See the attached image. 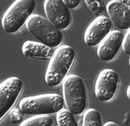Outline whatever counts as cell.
Listing matches in <instances>:
<instances>
[{"label":"cell","instance_id":"cell-6","mask_svg":"<svg viewBox=\"0 0 130 126\" xmlns=\"http://www.w3.org/2000/svg\"><path fill=\"white\" fill-rule=\"evenodd\" d=\"M120 77L112 69H103L98 74L94 86L95 97L101 102L107 103L113 100L118 91Z\"/></svg>","mask_w":130,"mask_h":126},{"label":"cell","instance_id":"cell-19","mask_svg":"<svg viewBox=\"0 0 130 126\" xmlns=\"http://www.w3.org/2000/svg\"><path fill=\"white\" fill-rule=\"evenodd\" d=\"M103 126H120V125L117 124V123H115V122L108 121V122H106V123L103 124Z\"/></svg>","mask_w":130,"mask_h":126},{"label":"cell","instance_id":"cell-2","mask_svg":"<svg viewBox=\"0 0 130 126\" xmlns=\"http://www.w3.org/2000/svg\"><path fill=\"white\" fill-rule=\"evenodd\" d=\"M63 97L58 94L47 93L26 96L19 102V109L24 114L33 116H48L57 114L63 108Z\"/></svg>","mask_w":130,"mask_h":126},{"label":"cell","instance_id":"cell-9","mask_svg":"<svg viewBox=\"0 0 130 126\" xmlns=\"http://www.w3.org/2000/svg\"><path fill=\"white\" fill-rule=\"evenodd\" d=\"M113 30V24L109 18L100 16L92 21L84 32V42L89 47H95Z\"/></svg>","mask_w":130,"mask_h":126},{"label":"cell","instance_id":"cell-7","mask_svg":"<svg viewBox=\"0 0 130 126\" xmlns=\"http://www.w3.org/2000/svg\"><path fill=\"white\" fill-rule=\"evenodd\" d=\"M23 90V81L17 77H10L0 85V118H4L15 104Z\"/></svg>","mask_w":130,"mask_h":126},{"label":"cell","instance_id":"cell-13","mask_svg":"<svg viewBox=\"0 0 130 126\" xmlns=\"http://www.w3.org/2000/svg\"><path fill=\"white\" fill-rule=\"evenodd\" d=\"M82 126H103L100 112L95 109H88L83 113Z\"/></svg>","mask_w":130,"mask_h":126},{"label":"cell","instance_id":"cell-21","mask_svg":"<svg viewBox=\"0 0 130 126\" xmlns=\"http://www.w3.org/2000/svg\"><path fill=\"white\" fill-rule=\"evenodd\" d=\"M124 2H125V3L127 4V5L130 7V0H127V1H124Z\"/></svg>","mask_w":130,"mask_h":126},{"label":"cell","instance_id":"cell-15","mask_svg":"<svg viewBox=\"0 0 130 126\" xmlns=\"http://www.w3.org/2000/svg\"><path fill=\"white\" fill-rule=\"evenodd\" d=\"M19 126H53V120L49 116H33L24 120Z\"/></svg>","mask_w":130,"mask_h":126},{"label":"cell","instance_id":"cell-14","mask_svg":"<svg viewBox=\"0 0 130 126\" xmlns=\"http://www.w3.org/2000/svg\"><path fill=\"white\" fill-rule=\"evenodd\" d=\"M57 126H78L74 115L68 109H62L56 114Z\"/></svg>","mask_w":130,"mask_h":126},{"label":"cell","instance_id":"cell-18","mask_svg":"<svg viewBox=\"0 0 130 126\" xmlns=\"http://www.w3.org/2000/svg\"><path fill=\"white\" fill-rule=\"evenodd\" d=\"M80 0H63V3L69 9H75L81 5Z\"/></svg>","mask_w":130,"mask_h":126},{"label":"cell","instance_id":"cell-8","mask_svg":"<svg viewBox=\"0 0 130 126\" xmlns=\"http://www.w3.org/2000/svg\"><path fill=\"white\" fill-rule=\"evenodd\" d=\"M43 9L46 18L58 30H66L71 24L70 10L62 0H45Z\"/></svg>","mask_w":130,"mask_h":126},{"label":"cell","instance_id":"cell-12","mask_svg":"<svg viewBox=\"0 0 130 126\" xmlns=\"http://www.w3.org/2000/svg\"><path fill=\"white\" fill-rule=\"evenodd\" d=\"M22 52L24 57L29 58L50 60L55 50L41 42L28 40L23 44Z\"/></svg>","mask_w":130,"mask_h":126},{"label":"cell","instance_id":"cell-5","mask_svg":"<svg viewBox=\"0 0 130 126\" xmlns=\"http://www.w3.org/2000/svg\"><path fill=\"white\" fill-rule=\"evenodd\" d=\"M26 28L41 43L50 48H58L62 45V33L47 18L39 14H33L27 21Z\"/></svg>","mask_w":130,"mask_h":126},{"label":"cell","instance_id":"cell-11","mask_svg":"<svg viewBox=\"0 0 130 126\" xmlns=\"http://www.w3.org/2000/svg\"><path fill=\"white\" fill-rule=\"evenodd\" d=\"M106 10L111 22L120 30L130 29V7L122 0H111Z\"/></svg>","mask_w":130,"mask_h":126},{"label":"cell","instance_id":"cell-1","mask_svg":"<svg viewBox=\"0 0 130 126\" xmlns=\"http://www.w3.org/2000/svg\"><path fill=\"white\" fill-rule=\"evenodd\" d=\"M75 59V51L71 46L62 45L56 48L44 75V80L50 87H57L68 77V73Z\"/></svg>","mask_w":130,"mask_h":126},{"label":"cell","instance_id":"cell-20","mask_svg":"<svg viewBox=\"0 0 130 126\" xmlns=\"http://www.w3.org/2000/svg\"><path fill=\"white\" fill-rule=\"evenodd\" d=\"M126 94H127V98L130 100V85L127 86V91H126Z\"/></svg>","mask_w":130,"mask_h":126},{"label":"cell","instance_id":"cell-3","mask_svg":"<svg viewBox=\"0 0 130 126\" xmlns=\"http://www.w3.org/2000/svg\"><path fill=\"white\" fill-rule=\"evenodd\" d=\"M64 104L73 115H81L87 108V90L83 78L76 74L69 75L62 83Z\"/></svg>","mask_w":130,"mask_h":126},{"label":"cell","instance_id":"cell-4","mask_svg":"<svg viewBox=\"0 0 130 126\" xmlns=\"http://www.w3.org/2000/svg\"><path fill=\"white\" fill-rule=\"evenodd\" d=\"M36 8L34 0H17L6 10L2 17V27L5 32L14 34L21 30L33 15Z\"/></svg>","mask_w":130,"mask_h":126},{"label":"cell","instance_id":"cell-22","mask_svg":"<svg viewBox=\"0 0 130 126\" xmlns=\"http://www.w3.org/2000/svg\"><path fill=\"white\" fill-rule=\"evenodd\" d=\"M129 66H130V58H129Z\"/></svg>","mask_w":130,"mask_h":126},{"label":"cell","instance_id":"cell-16","mask_svg":"<svg viewBox=\"0 0 130 126\" xmlns=\"http://www.w3.org/2000/svg\"><path fill=\"white\" fill-rule=\"evenodd\" d=\"M84 2L89 9L97 17L102 16V13L105 10V7H107L102 0H85Z\"/></svg>","mask_w":130,"mask_h":126},{"label":"cell","instance_id":"cell-10","mask_svg":"<svg viewBox=\"0 0 130 126\" xmlns=\"http://www.w3.org/2000/svg\"><path fill=\"white\" fill-rule=\"evenodd\" d=\"M124 34L120 31H112L97 46V56L104 63L115 59L122 47Z\"/></svg>","mask_w":130,"mask_h":126},{"label":"cell","instance_id":"cell-17","mask_svg":"<svg viewBox=\"0 0 130 126\" xmlns=\"http://www.w3.org/2000/svg\"><path fill=\"white\" fill-rule=\"evenodd\" d=\"M122 49L127 55L130 56V29L127 30L124 35V40H123Z\"/></svg>","mask_w":130,"mask_h":126}]
</instances>
